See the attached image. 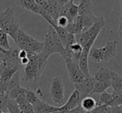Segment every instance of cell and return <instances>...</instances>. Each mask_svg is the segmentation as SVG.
I'll return each instance as SVG.
<instances>
[{
	"instance_id": "cell-1",
	"label": "cell",
	"mask_w": 122,
	"mask_h": 113,
	"mask_svg": "<svg viewBox=\"0 0 122 113\" xmlns=\"http://www.w3.org/2000/svg\"><path fill=\"white\" fill-rule=\"evenodd\" d=\"M43 42H44V49L40 53L37 55L38 63H39V71L40 76L44 72V69L47 66L48 58H49L50 55L54 53H59L65 60L68 58L65 46L60 41L54 28L51 26L49 27L48 32L45 34L44 40Z\"/></svg>"
},
{
	"instance_id": "cell-2",
	"label": "cell",
	"mask_w": 122,
	"mask_h": 113,
	"mask_svg": "<svg viewBox=\"0 0 122 113\" xmlns=\"http://www.w3.org/2000/svg\"><path fill=\"white\" fill-rule=\"evenodd\" d=\"M105 25V19L103 17H100V20L95 23L89 30L78 35H75L76 42L81 46L84 52H90V49L93 47L94 43L96 41L99 34L100 33Z\"/></svg>"
},
{
	"instance_id": "cell-3",
	"label": "cell",
	"mask_w": 122,
	"mask_h": 113,
	"mask_svg": "<svg viewBox=\"0 0 122 113\" xmlns=\"http://www.w3.org/2000/svg\"><path fill=\"white\" fill-rule=\"evenodd\" d=\"M0 29L9 35L14 40L18 32L20 29L19 24L14 18V12L8 8L5 11L0 13Z\"/></svg>"
},
{
	"instance_id": "cell-4",
	"label": "cell",
	"mask_w": 122,
	"mask_h": 113,
	"mask_svg": "<svg viewBox=\"0 0 122 113\" xmlns=\"http://www.w3.org/2000/svg\"><path fill=\"white\" fill-rule=\"evenodd\" d=\"M100 18L95 17V15L78 16L73 23L68 24L65 29L69 33L78 35L89 30L95 23L100 20Z\"/></svg>"
},
{
	"instance_id": "cell-5",
	"label": "cell",
	"mask_w": 122,
	"mask_h": 113,
	"mask_svg": "<svg viewBox=\"0 0 122 113\" xmlns=\"http://www.w3.org/2000/svg\"><path fill=\"white\" fill-rule=\"evenodd\" d=\"M49 95L56 105L64 104L65 102V83L59 77H54L51 81Z\"/></svg>"
},
{
	"instance_id": "cell-6",
	"label": "cell",
	"mask_w": 122,
	"mask_h": 113,
	"mask_svg": "<svg viewBox=\"0 0 122 113\" xmlns=\"http://www.w3.org/2000/svg\"><path fill=\"white\" fill-rule=\"evenodd\" d=\"M28 58L29 59V62L24 68V80L26 81L38 82L40 77V74L39 71V63H38L37 55L32 56Z\"/></svg>"
},
{
	"instance_id": "cell-7",
	"label": "cell",
	"mask_w": 122,
	"mask_h": 113,
	"mask_svg": "<svg viewBox=\"0 0 122 113\" xmlns=\"http://www.w3.org/2000/svg\"><path fill=\"white\" fill-rule=\"evenodd\" d=\"M65 61L66 63L69 77L72 82L74 84H80V83L83 82V81L85 79V77L84 76L81 70L80 69L78 63L73 61L72 59H70V58H67Z\"/></svg>"
},
{
	"instance_id": "cell-8",
	"label": "cell",
	"mask_w": 122,
	"mask_h": 113,
	"mask_svg": "<svg viewBox=\"0 0 122 113\" xmlns=\"http://www.w3.org/2000/svg\"><path fill=\"white\" fill-rule=\"evenodd\" d=\"M95 83V79L91 77L90 78H85L83 81V82L80 83V84H75V90L79 91L81 101L84 98L90 96V95L93 94Z\"/></svg>"
},
{
	"instance_id": "cell-9",
	"label": "cell",
	"mask_w": 122,
	"mask_h": 113,
	"mask_svg": "<svg viewBox=\"0 0 122 113\" xmlns=\"http://www.w3.org/2000/svg\"><path fill=\"white\" fill-rule=\"evenodd\" d=\"M80 102H81V100H80V93L78 91L75 90L70 95V98L66 101V103L60 107H59V111L60 113H66L70 111H72L75 108L78 107L80 105Z\"/></svg>"
},
{
	"instance_id": "cell-10",
	"label": "cell",
	"mask_w": 122,
	"mask_h": 113,
	"mask_svg": "<svg viewBox=\"0 0 122 113\" xmlns=\"http://www.w3.org/2000/svg\"><path fill=\"white\" fill-rule=\"evenodd\" d=\"M117 45H118V42L116 41H111V42H108L105 47L100 48L102 55V63H107L110 59L115 58L116 55Z\"/></svg>"
},
{
	"instance_id": "cell-11",
	"label": "cell",
	"mask_w": 122,
	"mask_h": 113,
	"mask_svg": "<svg viewBox=\"0 0 122 113\" xmlns=\"http://www.w3.org/2000/svg\"><path fill=\"white\" fill-rule=\"evenodd\" d=\"M33 108L34 113H54L59 111V107L51 106L40 99L38 100L37 102L33 106Z\"/></svg>"
},
{
	"instance_id": "cell-12",
	"label": "cell",
	"mask_w": 122,
	"mask_h": 113,
	"mask_svg": "<svg viewBox=\"0 0 122 113\" xmlns=\"http://www.w3.org/2000/svg\"><path fill=\"white\" fill-rule=\"evenodd\" d=\"M32 37H31L30 35L26 33L24 30H22V29L20 28L19 30V32H18L15 39H14V41L16 42V44L19 46L20 50L26 51L28 48V46H29V42H30Z\"/></svg>"
},
{
	"instance_id": "cell-13",
	"label": "cell",
	"mask_w": 122,
	"mask_h": 113,
	"mask_svg": "<svg viewBox=\"0 0 122 113\" xmlns=\"http://www.w3.org/2000/svg\"><path fill=\"white\" fill-rule=\"evenodd\" d=\"M15 3L19 7L23 8L29 12L39 14V15L40 14V8L39 7L35 0H17L15 1Z\"/></svg>"
},
{
	"instance_id": "cell-14",
	"label": "cell",
	"mask_w": 122,
	"mask_h": 113,
	"mask_svg": "<svg viewBox=\"0 0 122 113\" xmlns=\"http://www.w3.org/2000/svg\"><path fill=\"white\" fill-rule=\"evenodd\" d=\"M89 54L90 52H82L81 55H80V60H79V67L80 69L81 70L83 75L85 77V78H90L91 77L90 74V70H89Z\"/></svg>"
},
{
	"instance_id": "cell-15",
	"label": "cell",
	"mask_w": 122,
	"mask_h": 113,
	"mask_svg": "<svg viewBox=\"0 0 122 113\" xmlns=\"http://www.w3.org/2000/svg\"><path fill=\"white\" fill-rule=\"evenodd\" d=\"M78 14L79 16L94 15L93 4L91 1H89V0L80 1V4L78 5Z\"/></svg>"
},
{
	"instance_id": "cell-16",
	"label": "cell",
	"mask_w": 122,
	"mask_h": 113,
	"mask_svg": "<svg viewBox=\"0 0 122 113\" xmlns=\"http://www.w3.org/2000/svg\"><path fill=\"white\" fill-rule=\"evenodd\" d=\"M112 72L105 68H100L99 71L95 73L93 78L95 81H111Z\"/></svg>"
},
{
	"instance_id": "cell-17",
	"label": "cell",
	"mask_w": 122,
	"mask_h": 113,
	"mask_svg": "<svg viewBox=\"0 0 122 113\" xmlns=\"http://www.w3.org/2000/svg\"><path fill=\"white\" fill-rule=\"evenodd\" d=\"M96 101L98 106H110V107H115V101L112 98L111 94L106 92V91L101 93L98 96V101Z\"/></svg>"
},
{
	"instance_id": "cell-18",
	"label": "cell",
	"mask_w": 122,
	"mask_h": 113,
	"mask_svg": "<svg viewBox=\"0 0 122 113\" xmlns=\"http://www.w3.org/2000/svg\"><path fill=\"white\" fill-rule=\"evenodd\" d=\"M111 87L113 88V91L120 93L122 96V77L115 72H112Z\"/></svg>"
},
{
	"instance_id": "cell-19",
	"label": "cell",
	"mask_w": 122,
	"mask_h": 113,
	"mask_svg": "<svg viewBox=\"0 0 122 113\" xmlns=\"http://www.w3.org/2000/svg\"><path fill=\"white\" fill-rule=\"evenodd\" d=\"M80 106L86 112H88V111L94 110L96 106H98V104H97V101L95 98L91 97V96H88V97H85L80 102Z\"/></svg>"
},
{
	"instance_id": "cell-20",
	"label": "cell",
	"mask_w": 122,
	"mask_h": 113,
	"mask_svg": "<svg viewBox=\"0 0 122 113\" xmlns=\"http://www.w3.org/2000/svg\"><path fill=\"white\" fill-rule=\"evenodd\" d=\"M111 87V81H95L93 94H101L105 92L108 88Z\"/></svg>"
},
{
	"instance_id": "cell-21",
	"label": "cell",
	"mask_w": 122,
	"mask_h": 113,
	"mask_svg": "<svg viewBox=\"0 0 122 113\" xmlns=\"http://www.w3.org/2000/svg\"><path fill=\"white\" fill-rule=\"evenodd\" d=\"M8 36L9 35L7 33H5L4 31L0 29V47L5 51H9L12 49L9 45Z\"/></svg>"
},
{
	"instance_id": "cell-22",
	"label": "cell",
	"mask_w": 122,
	"mask_h": 113,
	"mask_svg": "<svg viewBox=\"0 0 122 113\" xmlns=\"http://www.w3.org/2000/svg\"><path fill=\"white\" fill-rule=\"evenodd\" d=\"M79 16L78 14V5H75L74 1L72 2L71 5H70V10H69V14L67 16V19L69 20V23H71L76 19V18Z\"/></svg>"
},
{
	"instance_id": "cell-23",
	"label": "cell",
	"mask_w": 122,
	"mask_h": 113,
	"mask_svg": "<svg viewBox=\"0 0 122 113\" xmlns=\"http://www.w3.org/2000/svg\"><path fill=\"white\" fill-rule=\"evenodd\" d=\"M89 58H90V59L93 60L95 63H102V55L100 48L92 47L90 51Z\"/></svg>"
},
{
	"instance_id": "cell-24",
	"label": "cell",
	"mask_w": 122,
	"mask_h": 113,
	"mask_svg": "<svg viewBox=\"0 0 122 113\" xmlns=\"http://www.w3.org/2000/svg\"><path fill=\"white\" fill-rule=\"evenodd\" d=\"M54 30H55L57 35L59 36L60 41L62 42V43H63V45L65 46V43H66L67 37H68V36H69V32H67L65 28L58 27V26H56V27H54Z\"/></svg>"
},
{
	"instance_id": "cell-25",
	"label": "cell",
	"mask_w": 122,
	"mask_h": 113,
	"mask_svg": "<svg viewBox=\"0 0 122 113\" xmlns=\"http://www.w3.org/2000/svg\"><path fill=\"white\" fill-rule=\"evenodd\" d=\"M39 98L38 97L37 94L34 92V91H32L29 88H27V93H26V101L28 103L31 105V106H34L36 102L38 101Z\"/></svg>"
},
{
	"instance_id": "cell-26",
	"label": "cell",
	"mask_w": 122,
	"mask_h": 113,
	"mask_svg": "<svg viewBox=\"0 0 122 113\" xmlns=\"http://www.w3.org/2000/svg\"><path fill=\"white\" fill-rule=\"evenodd\" d=\"M9 96L7 94L4 93H0V111L2 112H7V106L9 102Z\"/></svg>"
},
{
	"instance_id": "cell-27",
	"label": "cell",
	"mask_w": 122,
	"mask_h": 113,
	"mask_svg": "<svg viewBox=\"0 0 122 113\" xmlns=\"http://www.w3.org/2000/svg\"><path fill=\"white\" fill-rule=\"evenodd\" d=\"M111 96H112V98H113L114 101H115V106H121L122 105V96L120 94V93L113 91V92L111 93Z\"/></svg>"
},
{
	"instance_id": "cell-28",
	"label": "cell",
	"mask_w": 122,
	"mask_h": 113,
	"mask_svg": "<svg viewBox=\"0 0 122 113\" xmlns=\"http://www.w3.org/2000/svg\"><path fill=\"white\" fill-rule=\"evenodd\" d=\"M56 24H57L58 27L65 28L69 24V20L67 19V18L63 17V16H59L57 21H56Z\"/></svg>"
},
{
	"instance_id": "cell-29",
	"label": "cell",
	"mask_w": 122,
	"mask_h": 113,
	"mask_svg": "<svg viewBox=\"0 0 122 113\" xmlns=\"http://www.w3.org/2000/svg\"><path fill=\"white\" fill-rule=\"evenodd\" d=\"M66 113H86V111H85V110H84L83 108L81 107V106L80 105L78 107L75 108L74 110L68 111V112H66Z\"/></svg>"
},
{
	"instance_id": "cell-30",
	"label": "cell",
	"mask_w": 122,
	"mask_h": 113,
	"mask_svg": "<svg viewBox=\"0 0 122 113\" xmlns=\"http://www.w3.org/2000/svg\"><path fill=\"white\" fill-rule=\"evenodd\" d=\"M101 109H100V113H112L111 112V107L106 106H100Z\"/></svg>"
},
{
	"instance_id": "cell-31",
	"label": "cell",
	"mask_w": 122,
	"mask_h": 113,
	"mask_svg": "<svg viewBox=\"0 0 122 113\" xmlns=\"http://www.w3.org/2000/svg\"><path fill=\"white\" fill-rule=\"evenodd\" d=\"M19 59H23L24 58H27V52L24 50H20L19 52Z\"/></svg>"
},
{
	"instance_id": "cell-32",
	"label": "cell",
	"mask_w": 122,
	"mask_h": 113,
	"mask_svg": "<svg viewBox=\"0 0 122 113\" xmlns=\"http://www.w3.org/2000/svg\"><path fill=\"white\" fill-rule=\"evenodd\" d=\"M119 35H122V14H120L119 21Z\"/></svg>"
},
{
	"instance_id": "cell-33",
	"label": "cell",
	"mask_w": 122,
	"mask_h": 113,
	"mask_svg": "<svg viewBox=\"0 0 122 113\" xmlns=\"http://www.w3.org/2000/svg\"><path fill=\"white\" fill-rule=\"evenodd\" d=\"M29 59L28 58V57H27V58H23V59H20L21 65H24V66H26V65H27L28 63H29Z\"/></svg>"
},
{
	"instance_id": "cell-34",
	"label": "cell",
	"mask_w": 122,
	"mask_h": 113,
	"mask_svg": "<svg viewBox=\"0 0 122 113\" xmlns=\"http://www.w3.org/2000/svg\"><path fill=\"white\" fill-rule=\"evenodd\" d=\"M5 52V50H4V49H2L1 47H0V54L3 53V52Z\"/></svg>"
},
{
	"instance_id": "cell-35",
	"label": "cell",
	"mask_w": 122,
	"mask_h": 113,
	"mask_svg": "<svg viewBox=\"0 0 122 113\" xmlns=\"http://www.w3.org/2000/svg\"><path fill=\"white\" fill-rule=\"evenodd\" d=\"M2 63V53L0 54V65Z\"/></svg>"
},
{
	"instance_id": "cell-36",
	"label": "cell",
	"mask_w": 122,
	"mask_h": 113,
	"mask_svg": "<svg viewBox=\"0 0 122 113\" xmlns=\"http://www.w3.org/2000/svg\"><path fill=\"white\" fill-rule=\"evenodd\" d=\"M120 39H121V41H122V35H120Z\"/></svg>"
},
{
	"instance_id": "cell-37",
	"label": "cell",
	"mask_w": 122,
	"mask_h": 113,
	"mask_svg": "<svg viewBox=\"0 0 122 113\" xmlns=\"http://www.w3.org/2000/svg\"><path fill=\"white\" fill-rule=\"evenodd\" d=\"M120 108H121V109H122V105H121V106H120Z\"/></svg>"
},
{
	"instance_id": "cell-38",
	"label": "cell",
	"mask_w": 122,
	"mask_h": 113,
	"mask_svg": "<svg viewBox=\"0 0 122 113\" xmlns=\"http://www.w3.org/2000/svg\"><path fill=\"white\" fill-rule=\"evenodd\" d=\"M0 113H3V112H2V111H0Z\"/></svg>"
},
{
	"instance_id": "cell-39",
	"label": "cell",
	"mask_w": 122,
	"mask_h": 113,
	"mask_svg": "<svg viewBox=\"0 0 122 113\" xmlns=\"http://www.w3.org/2000/svg\"><path fill=\"white\" fill-rule=\"evenodd\" d=\"M3 113H8V112H3Z\"/></svg>"
}]
</instances>
